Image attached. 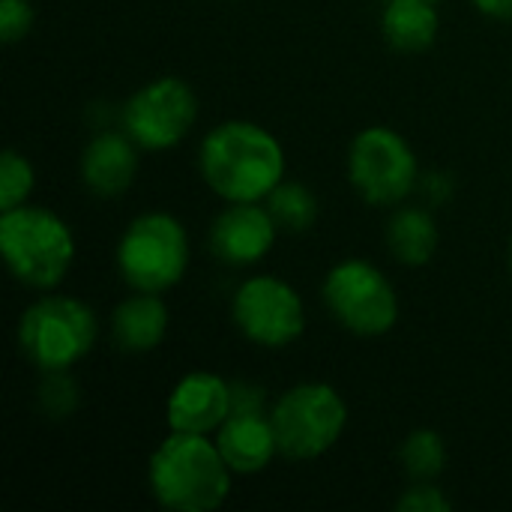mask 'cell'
I'll return each instance as SVG.
<instances>
[{
	"label": "cell",
	"instance_id": "d4e9b609",
	"mask_svg": "<svg viewBox=\"0 0 512 512\" xmlns=\"http://www.w3.org/2000/svg\"><path fill=\"white\" fill-rule=\"evenodd\" d=\"M450 177L447 174H426L423 177V189H426V195H432L435 201H444L447 195H450Z\"/></svg>",
	"mask_w": 512,
	"mask_h": 512
},
{
	"label": "cell",
	"instance_id": "5b68a950",
	"mask_svg": "<svg viewBox=\"0 0 512 512\" xmlns=\"http://www.w3.org/2000/svg\"><path fill=\"white\" fill-rule=\"evenodd\" d=\"M270 423L279 456L291 462H312L339 444L348 426V405L336 387L309 381L279 396L270 411Z\"/></svg>",
	"mask_w": 512,
	"mask_h": 512
},
{
	"label": "cell",
	"instance_id": "e0dca14e",
	"mask_svg": "<svg viewBox=\"0 0 512 512\" xmlns=\"http://www.w3.org/2000/svg\"><path fill=\"white\" fill-rule=\"evenodd\" d=\"M387 246L405 267H423L438 249L435 216L423 207H402L387 225Z\"/></svg>",
	"mask_w": 512,
	"mask_h": 512
},
{
	"label": "cell",
	"instance_id": "7402d4cb",
	"mask_svg": "<svg viewBox=\"0 0 512 512\" xmlns=\"http://www.w3.org/2000/svg\"><path fill=\"white\" fill-rule=\"evenodd\" d=\"M33 27V6L27 0H0V39L21 42Z\"/></svg>",
	"mask_w": 512,
	"mask_h": 512
},
{
	"label": "cell",
	"instance_id": "4316f807",
	"mask_svg": "<svg viewBox=\"0 0 512 512\" xmlns=\"http://www.w3.org/2000/svg\"><path fill=\"white\" fill-rule=\"evenodd\" d=\"M510 270H512V246H510Z\"/></svg>",
	"mask_w": 512,
	"mask_h": 512
},
{
	"label": "cell",
	"instance_id": "30bf717a",
	"mask_svg": "<svg viewBox=\"0 0 512 512\" xmlns=\"http://www.w3.org/2000/svg\"><path fill=\"white\" fill-rule=\"evenodd\" d=\"M231 318L249 342L270 351L288 348L306 333V309L297 288L276 276L246 279L234 294Z\"/></svg>",
	"mask_w": 512,
	"mask_h": 512
},
{
	"label": "cell",
	"instance_id": "9a60e30c",
	"mask_svg": "<svg viewBox=\"0 0 512 512\" xmlns=\"http://www.w3.org/2000/svg\"><path fill=\"white\" fill-rule=\"evenodd\" d=\"M171 312L153 291H135L111 312V339L126 354H150L168 336Z\"/></svg>",
	"mask_w": 512,
	"mask_h": 512
},
{
	"label": "cell",
	"instance_id": "6da1fadb",
	"mask_svg": "<svg viewBox=\"0 0 512 512\" xmlns=\"http://www.w3.org/2000/svg\"><path fill=\"white\" fill-rule=\"evenodd\" d=\"M204 183L228 204L267 201L285 180V150L279 138L252 120H225L201 141Z\"/></svg>",
	"mask_w": 512,
	"mask_h": 512
},
{
	"label": "cell",
	"instance_id": "ac0fdd59",
	"mask_svg": "<svg viewBox=\"0 0 512 512\" xmlns=\"http://www.w3.org/2000/svg\"><path fill=\"white\" fill-rule=\"evenodd\" d=\"M267 210L276 219L279 231L288 234H303L315 225L318 219V198L312 189H306L297 180H282L270 195H267Z\"/></svg>",
	"mask_w": 512,
	"mask_h": 512
},
{
	"label": "cell",
	"instance_id": "5bb4252c",
	"mask_svg": "<svg viewBox=\"0 0 512 512\" xmlns=\"http://www.w3.org/2000/svg\"><path fill=\"white\" fill-rule=\"evenodd\" d=\"M219 453L240 477L261 474L279 456L276 432L267 414H231L216 432Z\"/></svg>",
	"mask_w": 512,
	"mask_h": 512
},
{
	"label": "cell",
	"instance_id": "603a6c76",
	"mask_svg": "<svg viewBox=\"0 0 512 512\" xmlns=\"http://www.w3.org/2000/svg\"><path fill=\"white\" fill-rule=\"evenodd\" d=\"M450 498L432 483H420L399 498V512H450Z\"/></svg>",
	"mask_w": 512,
	"mask_h": 512
},
{
	"label": "cell",
	"instance_id": "7c38bea8",
	"mask_svg": "<svg viewBox=\"0 0 512 512\" xmlns=\"http://www.w3.org/2000/svg\"><path fill=\"white\" fill-rule=\"evenodd\" d=\"M231 417V384L213 372H189L168 396L171 432L210 435Z\"/></svg>",
	"mask_w": 512,
	"mask_h": 512
},
{
	"label": "cell",
	"instance_id": "83f0119b",
	"mask_svg": "<svg viewBox=\"0 0 512 512\" xmlns=\"http://www.w3.org/2000/svg\"><path fill=\"white\" fill-rule=\"evenodd\" d=\"M432 3H438V0H432Z\"/></svg>",
	"mask_w": 512,
	"mask_h": 512
},
{
	"label": "cell",
	"instance_id": "8992f818",
	"mask_svg": "<svg viewBox=\"0 0 512 512\" xmlns=\"http://www.w3.org/2000/svg\"><path fill=\"white\" fill-rule=\"evenodd\" d=\"M189 237L171 213L135 216L117 243V270L132 291L162 294L189 270Z\"/></svg>",
	"mask_w": 512,
	"mask_h": 512
},
{
	"label": "cell",
	"instance_id": "d6986e66",
	"mask_svg": "<svg viewBox=\"0 0 512 512\" xmlns=\"http://www.w3.org/2000/svg\"><path fill=\"white\" fill-rule=\"evenodd\" d=\"M399 459H402L405 471L414 480L429 483V480H435L444 471V465H447V447H444V441H441L438 432L417 429V432H411L405 438V444L399 450Z\"/></svg>",
	"mask_w": 512,
	"mask_h": 512
},
{
	"label": "cell",
	"instance_id": "8fae6325",
	"mask_svg": "<svg viewBox=\"0 0 512 512\" xmlns=\"http://www.w3.org/2000/svg\"><path fill=\"white\" fill-rule=\"evenodd\" d=\"M279 237V225L267 204H228L210 228V249L231 267H252L264 261Z\"/></svg>",
	"mask_w": 512,
	"mask_h": 512
},
{
	"label": "cell",
	"instance_id": "ba28073f",
	"mask_svg": "<svg viewBox=\"0 0 512 512\" xmlns=\"http://www.w3.org/2000/svg\"><path fill=\"white\" fill-rule=\"evenodd\" d=\"M348 177L372 207H396L417 189L420 165L414 147L396 129L369 126L351 141Z\"/></svg>",
	"mask_w": 512,
	"mask_h": 512
},
{
	"label": "cell",
	"instance_id": "7a4b0ae2",
	"mask_svg": "<svg viewBox=\"0 0 512 512\" xmlns=\"http://www.w3.org/2000/svg\"><path fill=\"white\" fill-rule=\"evenodd\" d=\"M231 477L219 444L210 435L171 432L150 456L147 483L162 510L213 512L231 495Z\"/></svg>",
	"mask_w": 512,
	"mask_h": 512
},
{
	"label": "cell",
	"instance_id": "3957f363",
	"mask_svg": "<svg viewBox=\"0 0 512 512\" xmlns=\"http://www.w3.org/2000/svg\"><path fill=\"white\" fill-rule=\"evenodd\" d=\"M0 252L21 285L48 291L66 279L75 261V237L57 213L21 204L0 213Z\"/></svg>",
	"mask_w": 512,
	"mask_h": 512
},
{
	"label": "cell",
	"instance_id": "9c48e42d",
	"mask_svg": "<svg viewBox=\"0 0 512 512\" xmlns=\"http://www.w3.org/2000/svg\"><path fill=\"white\" fill-rule=\"evenodd\" d=\"M123 132L147 153L177 147L198 120L195 90L177 78L165 75L141 90H135L123 105Z\"/></svg>",
	"mask_w": 512,
	"mask_h": 512
},
{
	"label": "cell",
	"instance_id": "484cf974",
	"mask_svg": "<svg viewBox=\"0 0 512 512\" xmlns=\"http://www.w3.org/2000/svg\"><path fill=\"white\" fill-rule=\"evenodd\" d=\"M480 12L501 18V21H512V0H474Z\"/></svg>",
	"mask_w": 512,
	"mask_h": 512
},
{
	"label": "cell",
	"instance_id": "52a82bcc",
	"mask_svg": "<svg viewBox=\"0 0 512 512\" xmlns=\"http://www.w3.org/2000/svg\"><path fill=\"white\" fill-rule=\"evenodd\" d=\"M321 297L330 315L354 336L375 339L396 327L399 297L393 282L369 261L348 258L330 267Z\"/></svg>",
	"mask_w": 512,
	"mask_h": 512
},
{
	"label": "cell",
	"instance_id": "44dd1931",
	"mask_svg": "<svg viewBox=\"0 0 512 512\" xmlns=\"http://www.w3.org/2000/svg\"><path fill=\"white\" fill-rule=\"evenodd\" d=\"M39 402L42 411L54 420H63L75 411L78 393H75V381H69L66 372H45V381L39 387Z\"/></svg>",
	"mask_w": 512,
	"mask_h": 512
},
{
	"label": "cell",
	"instance_id": "2e32d148",
	"mask_svg": "<svg viewBox=\"0 0 512 512\" xmlns=\"http://www.w3.org/2000/svg\"><path fill=\"white\" fill-rule=\"evenodd\" d=\"M381 30L396 51L420 54L438 39L441 18L432 0H390L381 18Z\"/></svg>",
	"mask_w": 512,
	"mask_h": 512
},
{
	"label": "cell",
	"instance_id": "277c9868",
	"mask_svg": "<svg viewBox=\"0 0 512 512\" xmlns=\"http://www.w3.org/2000/svg\"><path fill=\"white\" fill-rule=\"evenodd\" d=\"M96 336L99 321L93 309L75 297H42L18 318V348L42 375L69 372L93 351Z\"/></svg>",
	"mask_w": 512,
	"mask_h": 512
},
{
	"label": "cell",
	"instance_id": "cb8c5ba5",
	"mask_svg": "<svg viewBox=\"0 0 512 512\" xmlns=\"http://www.w3.org/2000/svg\"><path fill=\"white\" fill-rule=\"evenodd\" d=\"M267 393L249 381L231 384V414H264Z\"/></svg>",
	"mask_w": 512,
	"mask_h": 512
},
{
	"label": "cell",
	"instance_id": "ffe728a7",
	"mask_svg": "<svg viewBox=\"0 0 512 512\" xmlns=\"http://www.w3.org/2000/svg\"><path fill=\"white\" fill-rule=\"evenodd\" d=\"M33 183H36L33 165L18 150H12V147L3 150V156H0V213L27 204Z\"/></svg>",
	"mask_w": 512,
	"mask_h": 512
},
{
	"label": "cell",
	"instance_id": "4fadbf2b",
	"mask_svg": "<svg viewBox=\"0 0 512 512\" xmlns=\"http://www.w3.org/2000/svg\"><path fill=\"white\" fill-rule=\"evenodd\" d=\"M138 144L126 132H96L81 153V180L99 198L126 192L138 171Z\"/></svg>",
	"mask_w": 512,
	"mask_h": 512
}]
</instances>
